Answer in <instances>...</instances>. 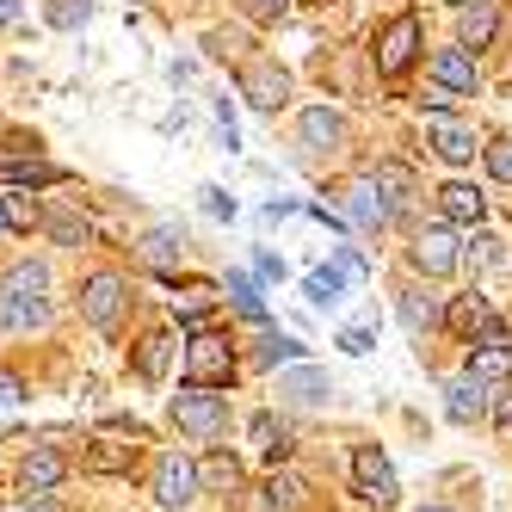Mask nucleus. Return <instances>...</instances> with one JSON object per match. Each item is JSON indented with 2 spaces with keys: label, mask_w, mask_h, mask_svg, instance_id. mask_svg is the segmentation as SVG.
<instances>
[{
  "label": "nucleus",
  "mask_w": 512,
  "mask_h": 512,
  "mask_svg": "<svg viewBox=\"0 0 512 512\" xmlns=\"http://www.w3.org/2000/svg\"><path fill=\"white\" fill-rule=\"evenodd\" d=\"M50 321V266L19 260L0 284V327H44Z\"/></svg>",
  "instance_id": "obj_1"
},
{
  "label": "nucleus",
  "mask_w": 512,
  "mask_h": 512,
  "mask_svg": "<svg viewBox=\"0 0 512 512\" xmlns=\"http://www.w3.org/2000/svg\"><path fill=\"white\" fill-rule=\"evenodd\" d=\"M235 377V346L223 334H192L186 340V383L192 389H223Z\"/></svg>",
  "instance_id": "obj_2"
},
{
  "label": "nucleus",
  "mask_w": 512,
  "mask_h": 512,
  "mask_svg": "<svg viewBox=\"0 0 512 512\" xmlns=\"http://www.w3.org/2000/svg\"><path fill=\"white\" fill-rule=\"evenodd\" d=\"M173 426L192 432V438H223V426H229V401L186 383V389L173 395Z\"/></svg>",
  "instance_id": "obj_3"
},
{
  "label": "nucleus",
  "mask_w": 512,
  "mask_h": 512,
  "mask_svg": "<svg viewBox=\"0 0 512 512\" xmlns=\"http://www.w3.org/2000/svg\"><path fill=\"white\" fill-rule=\"evenodd\" d=\"M414 56H420V19L414 13H401L383 38H377V75H389V81H401L414 68Z\"/></svg>",
  "instance_id": "obj_4"
},
{
  "label": "nucleus",
  "mask_w": 512,
  "mask_h": 512,
  "mask_svg": "<svg viewBox=\"0 0 512 512\" xmlns=\"http://www.w3.org/2000/svg\"><path fill=\"white\" fill-rule=\"evenodd\" d=\"M352 494L358 500H371V506H389L395 500V469L377 445H358L352 451Z\"/></svg>",
  "instance_id": "obj_5"
},
{
  "label": "nucleus",
  "mask_w": 512,
  "mask_h": 512,
  "mask_svg": "<svg viewBox=\"0 0 512 512\" xmlns=\"http://www.w3.org/2000/svg\"><path fill=\"white\" fill-rule=\"evenodd\" d=\"M81 315L99 327V334H112V327L124 321V278L118 272H93L87 290H81Z\"/></svg>",
  "instance_id": "obj_6"
},
{
  "label": "nucleus",
  "mask_w": 512,
  "mask_h": 512,
  "mask_svg": "<svg viewBox=\"0 0 512 512\" xmlns=\"http://www.w3.org/2000/svg\"><path fill=\"white\" fill-rule=\"evenodd\" d=\"M241 99L260 105V112H278V105L290 99V75H284L278 62H247L241 68Z\"/></svg>",
  "instance_id": "obj_7"
},
{
  "label": "nucleus",
  "mask_w": 512,
  "mask_h": 512,
  "mask_svg": "<svg viewBox=\"0 0 512 512\" xmlns=\"http://www.w3.org/2000/svg\"><path fill=\"white\" fill-rule=\"evenodd\" d=\"M389 198H383V186H377V179H352V186H346V223L352 229H364V235H371V229H383L389 223Z\"/></svg>",
  "instance_id": "obj_8"
},
{
  "label": "nucleus",
  "mask_w": 512,
  "mask_h": 512,
  "mask_svg": "<svg viewBox=\"0 0 512 512\" xmlns=\"http://www.w3.org/2000/svg\"><path fill=\"white\" fill-rule=\"evenodd\" d=\"M457 235L451 229H420L414 235V266L426 272V278H445V272H457Z\"/></svg>",
  "instance_id": "obj_9"
},
{
  "label": "nucleus",
  "mask_w": 512,
  "mask_h": 512,
  "mask_svg": "<svg viewBox=\"0 0 512 512\" xmlns=\"http://www.w3.org/2000/svg\"><path fill=\"white\" fill-rule=\"evenodd\" d=\"M445 321H451V334L469 340V346H475V340H500V315H494L482 297H457Z\"/></svg>",
  "instance_id": "obj_10"
},
{
  "label": "nucleus",
  "mask_w": 512,
  "mask_h": 512,
  "mask_svg": "<svg viewBox=\"0 0 512 512\" xmlns=\"http://www.w3.org/2000/svg\"><path fill=\"white\" fill-rule=\"evenodd\" d=\"M198 494V463H186V457H161V469H155V500L167 506V512H179Z\"/></svg>",
  "instance_id": "obj_11"
},
{
  "label": "nucleus",
  "mask_w": 512,
  "mask_h": 512,
  "mask_svg": "<svg viewBox=\"0 0 512 512\" xmlns=\"http://www.w3.org/2000/svg\"><path fill=\"white\" fill-rule=\"evenodd\" d=\"M278 395L303 401V408H315V401L334 395V383H327V371H315V364H284L278 371Z\"/></svg>",
  "instance_id": "obj_12"
},
{
  "label": "nucleus",
  "mask_w": 512,
  "mask_h": 512,
  "mask_svg": "<svg viewBox=\"0 0 512 512\" xmlns=\"http://www.w3.org/2000/svg\"><path fill=\"white\" fill-rule=\"evenodd\" d=\"M62 451H50V445H38V451H31L25 463H19V482H25V494H50L56 482H62Z\"/></svg>",
  "instance_id": "obj_13"
},
{
  "label": "nucleus",
  "mask_w": 512,
  "mask_h": 512,
  "mask_svg": "<svg viewBox=\"0 0 512 512\" xmlns=\"http://www.w3.org/2000/svg\"><path fill=\"white\" fill-rule=\"evenodd\" d=\"M432 81L451 87V93H475V56L457 44V50H438L432 56Z\"/></svg>",
  "instance_id": "obj_14"
},
{
  "label": "nucleus",
  "mask_w": 512,
  "mask_h": 512,
  "mask_svg": "<svg viewBox=\"0 0 512 512\" xmlns=\"http://www.w3.org/2000/svg\"><path fill=\"white\" fill-rule=\"evenodd\" d=\"M432 155L445 161V167H469V161H475V136L445 118V124H432Z\"/></svg>",
  "instance_id": "obj_15"
},
{
  "label": "nucleus",
  "mask_w": 512,
  "mask_h": 512,
  "mask_svg": "<svg viewBox=\"0 0 512 512\" xmlns=\"http://www.w3.org/2000/svg\"><path fill=\"white\" fill-rule=\"evenodd\" d=\"M469 377H475V383H500V377H512V346H506V340L469 346Z\"/></svg>",
  "instance_id": "obj_16"
},
{
  "label": "nucleus",
  "mask_w": 512,
  "mask_h": 512,
  "mask_svg": "<svg viewBox=\"0 0 512 512\" xmlns=\"http://www.w3.org/2000/svg\"><path fill=\"white\" fill-rule=\"evenodd\" d=\"M438 210H445L451 223H482V210H488V198L475 192V186H463V179H451V186L438 192Z\"/></svg>",
  "instance_id": "obj_17"
},
{
  "label": "nucleus",
  "mask_w": 512,
  "mask_h": 512,
  "mask_svg": "<svg viewBox=\"0 0 512 512\" xmlns=\"http://www.w3.org/2000/svg\"><path fill=\"white\" fill-rule=\"evenodd\" d=\"M179 253H186V229L179 223H155L149 235H142V260L149 266H173Z\"/></svg>",
  "instance_id": "obj_18"
},
{
  "label": "nucleus",
  "mask_w": 512,
  "mask_h": 512,
  "mask_svg": "<svg viewBox=\"0 0 512 512\" xmlns=\"http://www.w3.org/2000/svg\"><path fill=\"white\" fill-rule=\"evenodd\" d=\"M303 142H309V149H340V142H346V124H340V112H327V105L303 112Z\"/></svg>",
  "instance_id": "obj_19"
},
{
  "label": "nucleus",
  "mask_w": 512,
  "mask_h": 512,
  "mask_svg": "<svg viewBox=\"0 0 512 512\" xmlns=\"http://www.w3.org/2000/svg\"><path fill=\"white\" fill-rule=\"evenodd\" d=\"M445 414H451V420H475V414H488V395H482V383H475L469 371L445 389Z\"/></svg>",
  "instance_id": "obj_20"
},
{
  "label": "nucleus",
  "mask_w": 512,
  "mask_h": 512,
  "mask_svg": "<svg viewBox=\"0 0 512 512\" xmlns=\"http://www.w3.org/2000/svg\"><path fill=\"white\" fill-rule=\"evenodd\" d=\"M247 432H253V451H260L266 463H284V457H290V438H284V426H278L272 414H253Z\"/></svg>",
  "instance_id": "obj_21"
},
{
  "label": "nucleus",
  "mask_w": 512,
  "mask_h": 512,
  "mask_svg": "<svg viewBox=\"0 0 512 512\" xmlns=\"http://www.w3.org/2000/svg\"><path fill=\"white\" fill-rule=\"evenodd\" d=\"M62 167L50 161H0V186H56Z\"/></svg>",
  "instance_id": "obj_22"
},
{
  "label": "nucleus",
  "mask_w": 512,
  "mask_h": 512,
  "mask_svg": "<svg viewBox=\"0 0 512 512\" xmlns=\"http://www.w3.org/2000/svg\"><path fill=\"white\" fill-rule=\"evenodd\" d=\"M346 278H352L346 266H315V272L303 278V290H309V303H315V309H327V303H340V290H346Z\"/></svg>",
  "instance_id": "obj_23"
},
{
  "label": "nucleus",
  "mask_w": 512,
  "mask_h": 512,
  "mask_svg": "<svg viewBox=\"0 0 512 512\" xmlns=\"http://www.w3.org/2000/svg\"><path fill=\"white\" fill-rule=\"evenodd\" d=\"M494 31H500V19H494L488 0H482V7H463V50H488Z\"/></svg>",
  "instance_id": "obj_24"
},
{
  "label": "nucleus",
  "mask_w": 512,
  "mask_h": 512,
  "mask_svg": "<svg viewBox=\"0 0 512 512\" xmlns=\"http://www.w3.org/2000/svg\"><path fill=\"white\" fill-rule=\"evenodd\" d=\"M198 482H210V488L229 494V488H241V463H235L229 451H210V457L198 463Z\"/></svg>",
  "instance_id": "obj_25"
},
{
  "label": "nucleus",
  "mask_w": 512,
  "mask_h": 512,
  "mask_svg": "<svg viewBox=\"0 0 512 512\" xmlns=\"http://www.w3.org/2000/svg\"><path fill=\"white\" fill-rule=\"evenodd\" d=\"M401 321H408L414 334H432V327L445 321V309H438L432 297H420V290H408V297H401Z\"/></svg>",
  "instance_id": "obj_26"
},
{
  "label": "nucleus",
  "mask_w": 512,
  "mask_h": 512,
  "mask_svg": "<svg viewBox=\"0 0 512 512\" xmlns=\"http://www.w3.org/2000/svg\"><path fill=\"white\" fill-rule=\"evenodd\" d=\"M44 229L62 247H87V216H75V210H44Z\"/></svg>",
  "instance_id": "obj_27"
},
{
  "label": "nucleus",
  "mask_w": 512,
  "mask_h": 512,
  "mask_svg": "<svg viewBox=\"0 0 512 512\" xmlns=\"http://www.w3.org/2000/svg\"><path fill=\"white\" fill-rule=\"evenodd\" d=\"M167 352H173V334H149V340L136 346V371H142V377L155 383V377L167 371Z\"/></svg>",
  "instance_id": "obj_28"
},
{
  "label": "nucleus",
  "mask_w": 512,
  "mask_h": 512,
  "mask_svg": "<svg viewBox=\"0 0 512 512\" xmlns=\"http://www.w3.org/2000/svg\"><path fill=\"white\" fill-rule=\"evenodd\" d=\"M229 297H235V309H241L247 321H266V297H260V284H253L247 272H235V278H229Z\"/></svg>",
  "instance_id": "obj_29"
},
{
  "label": "nucleus",
  "mask_w": 512,
  "mask_h": 512,
  "mask_svg": "<svg viewBox=\"0 0 512 512\" xmlns=\"http://www.w3.org/2000/svg\"><path fill=\"white\" fill-rule=\"evenodd\" d=\"M130 463H136V445H93V451H87V469H99V475L130 469Z\"/></svg>",
  "instance_id": "obj_30"
},
{
  "label": "nucleus",
  "mask_w": 512,
  "mask_h": 512,
  "mask_svg": "<svg viewBox=\"0 0 512 512\" xmlns=\"http://www.w3.org/2000/svg\"><path fill=\"white\" fill-rule=\"evenodd\" d=\"M87 19H93V0H50V25L56 31H75Z\"/></svg>",
  "instance_id": "obj_31"
},
{
  "label": "nucleus",
  "mask_w": 512,
  "mask_h": 512,
  "mask_svg": "<svg viewBox=\"0 0 512 512\" xmlns=\"http://www.w3.org/2000/svg\"><path fill=\"white\" fill-rule=\"evenodd\" d=\"M260 494H266V500H260V512H290V506H297V482H290V475H272Z\"/></svg>",
  "instance_id": "obj_32"
},
{
  "label": "nucleus",
  "mask_w": 512,
  "mask_h": 512,
  "mask_svg": "<svg viewBox=\"0 0 512 512\" xmlns=\"http://www.w3.org/2000/svg\"><path fill=\"white\" fill-rule=\"evenodd\" d=\"M377 186H383L389 210H401V204H408V186H414V179H408V167H377Z\"/></svg>",
  "instance_id": "obj_33"
},
{
  "label": "nucleus",
  "mask_w": 512,
  "mask_h": 512,
  "mask_svg": "<svg viewBox=\"0 0 512 512\" xmlns=\"http://www.w3.org/2000/svg\"><path fill=\"white\" fill-rule=\"evenodd\" d=\"M0 210H7V229H31V223H44V210L31 204L25 192H13V198H0Z\"/></svg>",
  "instance_id": "obj_34"
},
{
  "label": "nucleus",
  "mask_w": 512,
  "mask_h": 512,
  "mask_svg": "<svg viewBox=\"0 0 512 512\" xmlns=\"http://www.w3.org/2000/svg\"><path fill=\"white\" fill-rule=\"evenodd\" d=\"M463 260H469V266H500V241H494V235H469V241H463Z\"/></svg>",
  "instance_id": "obj_35"
},
{
  "label": "nucleus",
  "mask_w": 512,
  "mask_h": 512,
  "mask_svg": "<svg viewBox=\"0 0 512 512\" xmlns=\"http://www.w3.org/2000/svg\"><path fill=\"white\" fill-rule=\"evenodd\" d=\"M482 155H488V173H494V179H506V186H512V136H494Z\"/></svg>",
  "instance_id": "obj_36"
},
{
  "label": "nucleus",
  "mask_w": 512,
  "mask_h": 512,
  "mask_svg": "<svg viewBox=\"0 0 512 512\" xmlns=\"http://www.w3.org/2000/svg\"><path fill=\"white\" fill-rule=\"evenodd\" d=\"M241 13H247L253 25H278V19L290 13V0H241Z\"/></svg>",
  "instance_id": "obj_37"
},
{
  "label": "nucleus",
  "mask_w": 512,
  "mask_h": 512,
  "mask_svg": "<svg viewBox=\"0 0 512 512\" xmlns=\"http://www.w3.org/2000/svg\"><path fill=\"white\" fill-rule=\"evenodd\" d=\"M173 309H179V321H198V315L210 309V290H204V284H192L186 297H173Z\"/></svg>",
  "instance_id": "obj_38"
},
{
  "label": "nucleus",
  "mask_w": 512,
  "mask_h": 512,
  "mask_svg": "<svg viewBox=\"0 0 512 512\" xmlns=\"http://www.w3.org/2000/svg\"><path fill=\"white\" fill-rule=\"evenodd\" d=\"M260 358L278 371V364H303V346H297V340H266V352H260Z\"/></svg>",
  "instance_id": "obj_39"
},
{
  "label": "nucleus",
  "mask_w": 512,
  "mask_h": 512,
  "mask_svg": "<svg viewBox=\"0 0 512 512\" xmlns=\"http://www.w3.org/2000/svg\"><path fill=\"white\" fill-rule=\"evenodd\" d=\"M216 142H223V149H235V112H229V99H216Z\"/></svg>",
  "instance_id": "obj_40"
},
{
  "label": "nucleus",
  "mask_w": 512,
  "mask_h": 512,
  "mask_svg": "<svg viewBox=\"0 0 512 512\" xmlns=\"http://www.w3.org/2000/svg\"><path fill=\"white\" fill-rule=\"evenodd\" d=\"M198 198H204V210H210V216H235V198H229L223 186H204Z\"/></svg>",
  "instance_id": "obj_41"
},
{
  "label": "nucleus",
  "mask_w": 512,
  "mask_h": 512,
  "mask_svg": "<svg viewBox=\"0 0 512 512\" xmlns=\"http://www.w3.org/2000/svg\"><path fill=\"white\" fill-rule=\"evenodd\" d=\"M340 346H346L352 358H364V352H371L377 340H371V327H346V334H340Z\"/></svg>",
  "instance_id": "obj_42"
},
{
  "label": "nucleus",
  "mask_w": 512,
  "mask_h": 512,
  "mask_svg": "<svg viewBox=\"0 0 512 512\" xmlns=\"http://www.w3.org/2000/svg\"><path fill=\"white\" fill-rule=\"evenodd\" d=\"M426 105H432V112H438V118H445V112H451V105H457V93L432 81V87H426Z\"/></svg>",
  "instance_id": "obj_43"
},
{
  "label": "nucleus",
  "mask_w": 512,
  "mask_h": 512,
  "mask_svg": "<svg viewBox=\"0 0 512 512\" xmlns=\"http://www.w3.org/2000/svg\"><path fill=\"white\" fill-rule=\"evenodd\" d=\"M0 401H7V408H19V401H25V383L13 371H0Z\"/></svg>",
  "instance_id": "obj_44"
},
{
  "label": "nucleus",
  "mask_w": 512,
  "mask_h": 512,
  "mask_svg": "<svg viewBox=\"0 0 512 512\" xmlns=\"http://www.w3.org/2000/svg\"><path fill=\"white\" fill-rule=\"evenodd\" d=\"M7 432H19V408H7V401H0V438Z\"/></svg>",
  "instance_id": "obj_45"
},
{
  "label": "nucleus",
  "mask_w": 512,
  "mask_h": 512,
  "mask_svg": "<svg viewBox=\"0 0 512 512\" xmlns=\"http://www.w3.org/2000/svg\"><path fill=\"white\" fill-rule=\"evenodd\" d=\"M494 420H500V426L512 432V395H500V401H494Z\"/></svg>",
  "instance_id": "obj_46"
},
{
  "label": "nucleus",
  "mask_w": 512,
  "mask_h": 512,
  "mask_svg": "<svg viewBox=\"0 0 512 512\" xmlns=\"http://www.w3.org/2000/svg\"><path fill=\"white\" fill-rule=\"evenodd\" d=\"M19 19V0H0V25H13Z\"/></svg>",
  "instance_id": "obj_47"
},
{
  "label": "nucleus",
  "mask_w": 512,
  "mask_h": 512,
  "mask_svg": "<svg viewBox=\"0 0 512 512\" xmlns=\"http://www.w3.org/2000/svg\"><path fill=\"white\" fill-rule=\"evenodd\" d=\"M451 7H457V13H463V7H482V0H451Z\"/></svg>",
  "instance_id": "obj_48"
},
{
  "label": "nucleus",
  "mask_w": 512,
  "mask_h": 512,
  "mask_svg": "<svg viewBox=\"0 0 512 512\" xmlns=\"http://www.w3.org/2000/svg\"><path fill=\"white\" fill-rule=\"evenodd\" d=\"M0 229H7V210H0Z\"/></svg>",
  "instance_id": "obj_49"
},
{
  "label": "nucleus",
  "mask_w": 512,
  "mask_h": 512,
  "mask_svg": "<svg viewBox=\"0 0 512 512\" xmlns=\"http://www.w3.org/2000/svg\"><path fill=\"white\" fill-rule=\"evenodd\" d=\"M31 512H50V506H31Z\"/></svg>",
  "instance_id": "obj_50"
},
{
  "label": "nucleus",
  "mask_w": 512,
  "mask_h": 512,
  "mask_svg": "<svg viewBox=\"0 0 512 512\" xmlns=\"http://www.w3.org/2000/svg\"><path fill=\"white\" fill-rule=\"evenodd\" d=\"M426 512H445V506H426Z\"/></svg>",
  "instance_id": "obj_51"
}]
</instances>
